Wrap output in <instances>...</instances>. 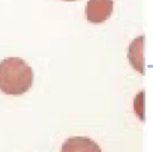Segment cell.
<instances>
[{
	"mask_svg": "<svg viewBox=\"0 0 153 152\" xmlns=\"http://www.w3.org/2000/svg\"><path fill=\"white\" fill-rule=\"evenodd\" d=\"M61 152H102L99 145L87 136H75L68 138L62 146Z\"/></svg>",
	"mask_w": 153,
	"mask_h": 152,
	"instance_id": "cell-3",
	"label": "cell"
},
{
	"mask_svg": "<svg viewBox=\"0 0 153 152\" xmlns=\"http://www.w3.org/2000/svg\"><path fill=\"white\" fill-rule=\"evenodd\" d=\"M144 36L135 38L130 44L127 57L133 68L138 72L143 74V42Z\"/></svg>",
	"mask_w": 153,
	"mask_h": 152,
	"instance_id": "cell-4",
	"label": "cell"
},
{
	"mask_svg": "<svg viewBox=\"0 0 153 152\" xmlns=\"http://www.w3.org/2000/svg\"><path fill=\"white\" fill-rule=\"evenodd\" d=\"M113 0H89L85 8L88 22L100 24L108 20L113 12Z\"/></svg>",
	"mask_w": 153,
	"mask_h": 152,
	"instance_id": "cell-2",
	"label": "cell"
},
{
	"mask_svg": "<svg viewBox=\"0 0 153 152\" xmlns=\"http://www.w3.org/2000/svg\"><path fill=\"white\" fill-rule=\"evenodd\" d=\"M62 1H68V2H72V1H76V0H62Z\"/></svg>",
	"mask_w": 153,
	"mask_h": 152,
	"instance_id": "cell-5",
	"label": "cell"
},
{
	"mask_svg": "<svg viewBox=\"0 0 153 152\" xmlns=\"http://www.w3.org/2000/svg\"><path fill=\"white\" fill-rule=\"evenodd\" d=\"M33 81L32 68L22 59L10 57L0 62V90L10 95L27 92Z\"/></svg>",
	"mask_w": 153,
	"mask_h": 152,
	"instance_id": "cell-1",
	"label": "cell"
}]
</instances>
